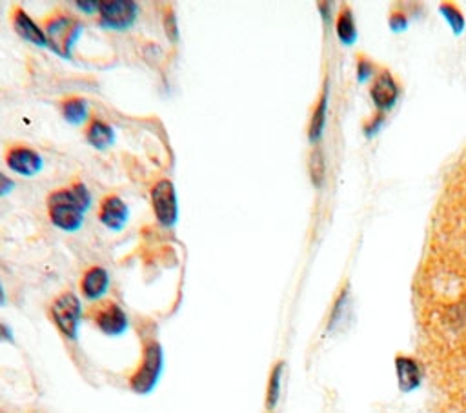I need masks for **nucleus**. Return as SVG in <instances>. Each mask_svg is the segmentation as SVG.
<instances>
[{
    "instance_id": "2eb2a0df",
    "label": "nucleus",
    "mask_w": 466,
    "mask_h": 413,
    "mask_svg": "<svg viewBox=\"0 0 466 413\" xmlns=\"http://www.w3.org/2000/svg\"><path fill=\"white\" fill-rule=\"evenodd\" d=\"M60 115L62 119L72 124V126H81L88 119V105L86 100L81 97H66L60 100Z\"/></svg>"
},
{
    "instance_id": "6ab92c4d",
    "label": "nucleus",
    "mask_w": 466,
    "mask_h": 413,
    "mask_svg": "<svg viewBox=\"0 0 466 413\" xmlns=\"http://www.w3.org/2000/svg\"><path fill=\"white\" fill-rule=\"evenodd\" d=\"M441 13L445 15V19L448 20V24L452 26V29L455 33H461L464 29V17L462 13L457 10L455 4H450V3H445L441 4Z\"/></svg>"
},
{
    "instance_id": "f03ea898",
    "label": "nucleus",
    "mask_w": 466,
    "mask_h": 413,
    "mask_svg": "<svg viewBox=\"0 0 466 413\" xmlns=\"http://www.w3.org/2000/svg\"><path fill=\"white\" fill-rule=\"evenodd\" d=\"M82 33V24L74 15L55 10L44 19V35L48 48L62 58H72L74 48Z\"/></svg>"
},
{
    "instance_id": "9d476101",
    "label": "nucleus",
    "mask_w": 466,
    "mask_h": 413,
    "mask_svg": "<svg viewBox=\"0 0 466 413\" xmlns=\"http://www.w3.org/2000/svg\"><path fill=\"white\" fill-rule=\"evenodd\" d=\"M12 24H13V29L17 31V35L24 39L26 43L33 46H39V48H48L44 27H41L35 20H33L24 8H13Z\"/></svg>"
},
{
    "instance_id": "f3484780",
    "label": "nucleus",
    "mask_w": 466,
    "mask_h": 413,
    "mask_svg": "<svg viewBox=\"0 0 466 413\" xmlns=\"http://www.w3.org/2000/svg\"><path fill=\"white\" fill-rule=\"evenodd\" d=\"M326 105H328V98H326V91L321 95V100L319 105L314 112V117H312V122H310V131H308V136L310 141L315 143L321 133H322V128H324V121H326Z\"/></svg>"
},
{
    "instance_id": "39448f33",
    "label": "nucleus",
    "mask_w": 466,
    "mask_h": 413,
    "mask_svg": "<svg viewBox=\"0 0 466 413\" xmlns=\"http://www.w3.org/2000/svg\"><path fill=\"white\" fill-rule=\"evenodd\" d=\"M151 208L155 219L164 228H174L179 221V200L170 179H160L151 186Z\"/></svg>"
},
{
    "instance_id": "dca6fc26",
    "label": "nucleus",
    "mask_w": 466,
    "mask_h": 413,
    "mask_svg": "<svg viewBox=\"0 0 466 413\" xmlns=\"http://www.w3.org/2000/svg\"><path fill=\"white\" fill-rule=\"evenodd\" d=\"M283 373H284V362L279 361L268 377V388H266V409L274 411L281 399V388H283Z\"/></svg>"
},
{
    "instance_id": "aec40b11",
    "label": "nucleus",
    "mask_w": 466,
    "mask_h": 413,
    "mask_svg": "<svg viewBox=\"0 0 466 413\" xmlns=\"http://www.w3.org/2000/svg\"><path fill=\"white\" fill-rule=\"evenodd\" d=\"M310 175L315 186H321L324 181V159H322V152L315 150L312 152L310 157Z\"/></svg>"
},
{
    "instance_id": "ddd939ff",
    "label": "nucleus",
    "mask_w": 466,
    "mask_h": 413,
    "mask_svg": "<svg viewBox=\"0 0 466 413\" xmlns=\"http://www.w3.org/2000/svg\"><path fill=\"white\" fill-rule=\"evenodd\" d=\"M395 370H397L399 388H401L403 392H412V390L419 388V385L423 381V373H421L419 364L412 357L399 355L395 359Z\"/></svg>"
},
{
    "instance_id": "a211bd4d",
    "label": "nucleus",
    "mask_w": 466,
    "mask_h": 413,
    "mask_svg": "<svg viewBox=\"0 0 466 413\" xmlns=\"http://www.w3.org/2000/svg\"><path fill=\"white\" fill-rule=\"evenodd\" d=\"M338 35L345 44H352L355 41V26H353V17L350 10H343L338 17Z\"/></svg>"
},
{
    "instance_id": "9b49d317",
    "label": "nucleus",
    "mask_w": 466,
    "mask_h": 413,
    "mask_svg": "<svg viewBox=\"0 0 466 413\" xmlns=\"http://www.w3.org/2000/svg\"><path fill=\"white\" fill-rule=\"evenodd\" d=\"M110 288V273L103 266L88 268L81 277V293L86 300H101Z\"/></svg>"
},
{
    "instance_id": "7ed1b4c3",
    "label": "nucleus",
    "mask_w": 466,
    "mask_h": 413,
    "mask_svg": "<svg viewBox=\"0 0 466 413\" xmlns=\"http://www.w3.org/2000/svg\"><path fill=\"white\" fill-rule=\"evenodd\" d=\"M164 368V352L160 342L150 339L143 347V359L137 370L129 377V388L137 395H148L155 390Z\"/></svg>"
},
{
    "instance_id": "4468645a",
    "label": "nucleus",
    "mask_w": 466,
    "mask_h": 413,
    "mask_svg": "<svg viewBox=\"0 0 466 413\" xmlns=\"http://www.w3.org/2000/svg\"><path fill=\"white\" fill-rule=\"evenodd\" d=\"M84 136L88 144L95 150H106L115 143L113 128L103 119H91L84 129Z\"/></svg>"
},
{
    "instance_id": "a878e982",
    "label": "nucleus",
    "mask_w": 466,
    "mask_h": 413,
    "mask_svg": "<svg viewBox=\"0 0 466 413\" xmlns=\"http://www.w3.org/2000/svg\"><path fill=\"white\" fill-rule=\"evenodd\" d=\"M0 342H13V331L4 323H0Z\"/></svg>"
},
{
    "instance_id": "b1692460",
    "label": "nucleus",
    "mask_w": 466,
    "mask_h": 413,
    "mask_svg": "<svg viewBox=\"0 0 466 413\" xmlns=\"http://www.w3.org/2000/svg\"><path fill=\"white\" fill-rule=\"evenodd\" d=\"M98 6H101V3L98 0H79L77 3V8L82 10L84 13H98Z\"/></svg>"
},
{
    "instance_id": "1a4fd4ad",
    "label": "nucleus",
    "mask_w": 466,
    "mask_h": 413,
    "mask_svg": "<svg viewBox=\"0 0 466 413\" xmlns=\"http://www.w3.org/2000/svg\"><path fill=\"white\" fill-rule=\"evenodd\" d=\"M128 217L129 212L126 202L115 193L106 195L101 200V204H98V221H101L108 230L120 231L126 226Z\"/></svg>"
},
{
    "instance_id": "bb28decb",
    "label": "nucleus",
    "mask_w": 466,
    "mask_h": 413,
    "mask_svg": "<svg viewBox=\"0 0 466 413\" xmlns=\"http://www.w3.org/2000/svg\"><path fill=\"white\" fill-rule=\"evenodd\" d=\"M6 304V292L3 288V283H0V306Z\"/></svg>"
},
{
    "instance_id": "6e6552de",
    "label": "nucleus",
    "mask_w": 466,
    "mask_h": 413,
    "mask_svg": "<svg viewBox=\"0 0 466 413\" xmlns=\"http://www.w3.org/2000/svg\"><path fill=\"white\" fill-rule=\"evenodd\" d=\"M6 164L12 171L22 177H33L43 169L44 160L39 152L26 144H12L6 150Z\"/></svg>"
},
{
    "instance_id": "393cba45",
    "label": "nucleus",
    "mask_w": 466,
    "mask_h": 413,
    "mask_svg": "<svg viewBox=\"0 0 466 413\" xmlns=\"http://www.w3.org/2000/svg\"><path fill=\"white\" fill-rule=\"evenodd\" d=\"M392 29H395V31H401V29H405L407 27V17L405 15H401V13H393L392 15Z\"/></svg>"
},
{
    "instance_id": "f8f14e48",
    "label": "nucleus",
    "mask_w": 466,
    "mask_h": 413,
    "mask_svg": "<svg viewBox=\"0 0 466 413\" xmlns=\"http://www.w3.org/2000/svg\"><path fill=\"white\" fill-rule=\"evenodd\" d=\"M370 93H372V98L376 102V106L381 112H386V110H390L395 105L397 95H399V88H397L393 77L390 75V72H383L376 79Z\"/></svg>"
},
{
    "instance_id": "4be33fe9",
    "label": "nucleus",
    "mask_w": 466,
    "mask_h": 413,
    "mask_svg": "<svg viewBox=\"0 0 466 413\" xmlns=\"http://www.w3.org/2000/svg\"><path fill=\"white\" fill-rule=\"evenodd\" d=\"M374 72V64L369 60V58H364V57H359V64H357V77L359 81H366Z\"/></svg>"
},
{
    "instance_id": "0eeeda50",
    "label": "nucleus",
    "mask_w": 466,
    "mask_h": 413,
    "mask_svg": "<svg viewBox=\"0 0 466 413\" xmlns=\"http://www.w3.org/2000/svg\"><path fill=\"white\" fill-rule=\"evenodd\" d=\"M89 317H91L93 324L108 337H119V335L126 333V330L129 326L126 312L113 300L97 302L91 308Z\"/></svg>"
},
{
    "instance_id": "20e7f679",
    "label": "nucleus",
    "mask_w": 466,
    "mask_h": 413,
    "mask_svg": "<svg viewBox=\"0 0 466 413\" xmlns=\"http://www.w3.org/2000/svg\"><path fill=\"white\" fill-rule=\"evenodd\" d=\"M50 319L66 340H77L82 319L81 299L74 292H62L50 306Z\"/></svg>"
},
{
    "instance_id": "5701e85b",
    "label": "nucleus",
    "mask_w": 466,
    "mask_h": 413,
    "mask_svg": "<svg viewBox=\"0 0 466 413\" xmlns=\"http://www.w3.org/2000/svg\"><path fill=\"white\" fill-rule=\"evenodd\" d=\"M13 188H15L13 179H10V177L4 174V171H0V197L8 195Z\"/></svg>"
},
{
    "instance_id": "f257e3e1",
    "label": "nucleus",
    "mask_w": 466,
    "mask_h": 413,
    "mask_svg": "<svg viewBox=\"0 0 466 413\" xmlns=\"http://www.w3.org/2000/svg\"><path fill=\"white\" fill-rule=\"evenodd\" d=\"M91 206V195L84 183H74L48 195V215L55 228L77 231L84 222V214Z\"/></svg>"
},
{
    "instance_id": "412c9836",
    "label": "nucleus",
    "mask_w": 466,
    "mask_h": 413,
    "mask_svg": "<svg viewBox=\"0 0 466 413\" xmlns=\"http://www.w3.org/2000/svg\"><path fill=\"white\" fill-rule=\"evenodd\" d=\"M164 31L174 44L179 41V24H177L175 12L172 8H168L164 13Z\"/></svg>"
},
{
    "instance_id": "423d86ee",
    "label": "nucleus",
    "mask_w": 466,
    "mask_h": 413,
    "mask_svg": "<svg viewBox=\"0 0 466 413\" xmlns=\"http://www.w3.org/2000/svg\"><path fill=\"white\" fill-rule=\"evenodd\" d=\"M139 4L133 0H103L98 6V22L110 29H128L139 17Z\"/></svg>"
}]
</instances>
